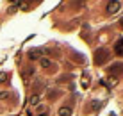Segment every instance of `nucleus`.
Returning <instances> with one entry per match:
<instances>
[{
  "label": "nucleus",
  "mask_w": 123,
  "mask_h": 116,
  "mask_svg": "<svg viewBox=\"0 0 123 116\" xmlns=\"http://www.w3.org/2000/svg\"><path fill=\"white\" fill-rule=\"evenodd\" d=\"M93 59H95V64H96V66L105 64V63H107V59H109V50L105 48V46L96 48V50H95V55H93Z\"/></svg>",
  "instance_id": "obj_1"
},
{
  "label": "nucleus",
  "mask_w": 123,
  "mask_h": 116,
  "mask_svg": "<svg viewBox=\"0 0 123 116\" xmlns=\"http://www.w3.org/2000/svg\"><path fill=\"white\" fill-rule=\"evenodd\" d=\"M107 73L111 75H121L123 73V63H114L107 68Z\"/></svg>",
  "instance_id": "obj_2"
},
{
  "label": "nucleus",
  "mask_w": 123,
  "mask_h": 116,
  "mask_svg": "<svg viewBox=\"0 0 123 116\" xmlns=\"http://www.w3.org/2000/svg\"><path fill=\"white\" fill-rule=\"evenodd\" d=\"M27 55H29L31 61H37V59L43 57V50H41V48H32V50H29Z\"/></svg>",
  "instance_id": "obj_3"
},
{
  "label": "nucleus",
  "mask_w": 123,
  "mask_h": 116,
  "mask_svg": "<svg viewBox=\"0 0 123 116\" xmlns=\"http://www.w3.org/2000/svg\"><path fill=\"white\" fill-rule=\"evenodd\" d=\"M120 7H121V4H120V2H109V4H107V9H105V13H107V14H114V13L120 11Z\"/></svg>",
  "instance_id": "obj_4"
},
{
  "label": "nucleus",
  "mask_w": 123,
  "mask_h": 116,
  "mask_svg": "<svg viewBox=\"0 0 123 116\" xmlns=\"http://www.w3.org/2000/svg\"><path fill=\"white\" fill-rule=\"evenodd\" d=\"M100 107H102V102L100 100H93L91 104L86 105V113H95V111H98Z\"/></svg>",
  "instance_id": "obj_5"
},
{
  "label": "nucleus",
  "mask_w": 123,
  "mask_h": 116,
  "mask_svg": "<svg viewBox=\"0 0 123 116\" xmlns=\"http://www.w3.org/2000/svg\"><path fill=\"white\" fill-rule=\"evenodd\" d=\"M114 52H116V55L123 57V38H120V39L116 41V45H114Z\"/></svg>",
  "instance_id": "obj_6"
},
{
  "label": "nucleus",
  "mask_w": 123,
  "mask_h": 116,
  "mask_svg": "<svg viewBox=\"0 0 123 116\" xmlns=\"http://www.w3.org/2000/svg\"><path fill=\"white\" fill-rule=\"evenodd\" d=\"M57 114L59 116H71V109H70V107H59Z\"/></svg>",
  "instance_id": "obj_7"
},
{
  "label": "nucleus",
  "mask_w": 123,
  "mask_h": 116,
  "mask_svg": "<svg viewBox=\"0 0 123 116\" xmlns=\"http://www.w3.org/2000/svg\"><path fill=\"white\" fill-rule=\"evenodd\" d=\"M29 102H31V105H32V107H36V105H39L41 98H39V95H32L31 98H29Z\"/></svg>",
  "instance_id": "obj_8"
},
{
  "label": "nucleus",
  "mask_w": 123,
  "mask_h": 116,
  "mask_svg": "<svg viewBox=\"0 0 123 116\" xmlns=\"http://www.w3.org/2000/svg\"><path fill=\"white\" fill-rule=\"evenodd\" d=\"M0 98H2V100H12V98H14V95H12V93H9V91H0Z\"/></svg>",
  "instance_id": "obj_9"
},
{
  "label": "nucleus",
  "mask_w": 123,
  "mask_h": 116,
  "mask_svg": "<svg viewBox=\"0 0 123 116\" xmlns=\"http://www.w3.org/2000/svg\"><path fill=\"white\" fill-rule=\"evenodd\" d=\"M82 86H84V88L89 86V71H84V73H82Z\"/></svg>",
  "instance_id": "obj_10"
},
{
  "label": "nucleus",
  "mask_w": 123,
  "mask_h": 116,
  "mask_svg": "<svg viewBox=\"0 0 123 116\" xmlns=\"http://www.w3.org/2000/svg\"><path fill=\"white\" fill-rule=\"evenodd\" d=\"M39 61H41V66H43V68H50V66H52V63H50V59H46V57H41Z\"/></svg>",
  "instance_id": "obj_11"
},
{
  "label": "nucleus",
  "mask_w": 123,
  "mask_h": 116,
  "mask_svg": "<svg viewBox=\"0 0 123 116\" xmlns=\"http://www.w3.org/2000/svg\"><path fill=\"white\" fill-rule=\"evenodd\" d=\"M57 97V91H54V89H50V91H48V98H50V100H54V98H55Z\"/></svg>",
  "instance_id": "obj_12"
},
{
  "label": "nucleus",
  "mask_w": 123,
  "mask_h": 116,
  "mask_svg": "<svg viewBox=\"0 0 123 116\" xmlns=\"http://www.w3.org/2000/svg\"><path fill=\"white\" fill-rule=\"evenodd\" d=\"M0 82H7V75H6V73L0 75Z\"/></svg>",
  "instance_id": "obj_13"
},
{
  "label": "nucleus",
  "mask_w": 123,
  "mask_h": 116,
  "mask_svg": "<svg viewBox=\"0 0 123 116\" xmlns=\"http://www.w3.org/2000/svg\"><path fill=\"white\" fill-rule=\"evenodd\" d=\"M39 116H48V113H46V109H45V113H39Z\"/></svg>",
  "instance_id": "obj_14"
},
{
  "label": "nucleus",
  "mask_w": 123,
  "mask_h": 116,
  "mask_svg": "<svg viewBox=\"0 0 123 116\" xmlns=\"http://www.w3.org/2000/svg\"><path fill=\"white\" fill-rule=\"evenodd\" d=\"M120 27H121V29H123V18H121V20H120Z\"/></svg>",
  "instance_id": "obj_15"
}]
</instances>
